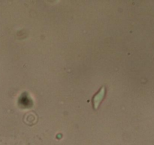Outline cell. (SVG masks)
I'll return each mask as SVG.
<instances>
[{"label": "cell", "mask_w": 154, "mask_h": 145, "mask_svg": "<svg viewBox=\"0 0 154 145\" xmlns=\"http://www.w3.org/2000/svg\"><path fill=\"white\" fill-rule=\"evenodd\" d=\"M104 95H105V89H104V88H102V89H100L99 93L93 98V107H94V108H97L99 104H100L102 100L104 98Z\"/></svg>", "instance_id": "1"}]
</instances>
